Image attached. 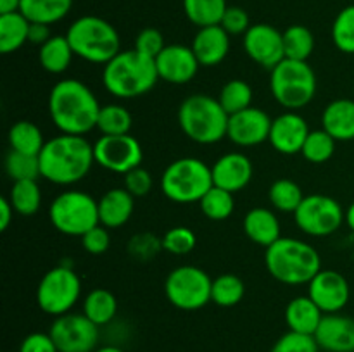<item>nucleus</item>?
<instances>
[{
	"label": "nucleus",
	"instance_id": "obj_1",
	"mask_svg": "<svg viewBox=\"0 0 354 352\" xmlns=\"http://www.w3.org/2000/svg\"><path fill=\"white\" fill-rule=\"evenodd\" d=\"M100 104L95 93L76 78L61 79L48 93V114L61 133L83 135L97 128Z\"/></svg>",
	"mask_w": 354,
	"mask_h": 352
},
{
	"label": "nucleus",
	"instance_id": "obj_2",
	"mask_svg": "<svg viewBox=\"0 0 354 352\" xmlns=\"http://www.w3.org/2000/svg\"><path fill=\"white\" fill-rule=\"evenodd\" d=\"M41 178L55 185H75L92 169L93 145L85 137L61 133L45 141L40 155Z\"/></svg>",
	"mask_w": 354,
	"mask_h": 352
},
{
	"label": "nucleus",
	"instance_id": "obj_3",
	"mask_svg": "<svg viewBox=\"0 0 354 352\" xmlns=\"http://www.w3.org/2000/svg\"><path fill=\"white\" fill-rule=\"evenodd\" d=\"M159 81L154 59L138 50H121L102 69V85L118 99H137Z\"/></svg>",
	"mask_w": 354,
	"mask_h": 352
},
{
	"label": "nucleus",
	"instance_id": "obj_4",
	"mask_svg": "<svg viewBox=\"0 0 354 352\" xmlns=\"http://www.w3.org/2000/svg\"><path fill=\"white\" fill-rule=\"evenodd\" d=\"M266 269L283 285L310 283L322 271V257L313 245L299 238L282 237L266 247Z\"/></svg>",
	"mask_w": 354,
	"mask_h": 352
},
{
	"label": "nucleus",
	"instance_id": "obj_5",
	"mask_svg": "<svg viewBox=\"0 0 354 352\" xmlns=\"http://www.w3.org/2000/svg\"><path fill=\"white\" fill-rule=\"evenodd\" d=\"M228 117L220 100L206 93H194L178 107L180 128L190 140L201 145L223 140L227 137Z\"/></svg>",
	"mask_w": 354,
	"mask_h": 352
},
{
	"label": "nucleus",
	"instance_id": "obj_6",
	"mask_svg": "<svg viewBox=\"0 0 354 352\" xmlns=\"http://www.w3.org/2000/svg\"><path fill=\"white\" fill-rule=\"evenodd\" d=\"M66 38L76 57L92 64L106 66L121 52L118 30L99 16H83L73 21Z\"/></svg>",
	"mask_w": 354,
	"mask_h": 352
},
{
	"label": "nucleus",
	"instance_id": "obj_7",
	"mask_svg": "<svg viewBox=\"0 0 354 352\" xmlns=\"http://www.w3.org/2000/svg\"><path fill=\"white\" fill-rule=\"evenodd\" d=\"M317 75L308 61L283 59L270 71V90L277 102L287 110H299L317 93Z\"/></svg>",
	"mask_w": 354,
	"mask_h": 352
},
{
	"label": "nucleus",
	"instance_id": "obj_8",
	"mask_svg": "<svg viewBox=\"0 0 354 352\" xmlns=\"http://www.w3.org/2000/svg\"><path fill=\"white\" fill-rule=\"evenodd\" d=\"M213 186L211 168L197 157L176 159L161 175V192L176 204L199 202Z\"/></svg>",
	"mask_w": 354,
	"mask_h": 352
},
{
	"label": "nucleus",
	"instance_id": "obj_9",
	"mask_svg": "<svg viewBox=\"0 0 354 352\" xmlns=\"http://www.w3.org/2000/svg\"><path fill=\"white\" fill-rule=\"evenodd\" d=\"M48 219L62 235L82 238L86 231L100 224L99 202L90 193L68 190L52 200Z\"/></svg>",
	"mask_w": 354,
	"mask_h": 352
},
{
	"label": "nucleus",
	"instance_id": "obj_10",
	"mask_svg": "<svg viewBox=\"0 0 354 352\" xmlns=\"http://www.w3.org/2000/svg\"><path fill=\"white\" fill-rule=\"evenodd\" d=\"M82 295V280L75 269L59 264L41 276L37 289V304L48 316L71 313Z\"/></svg>",
	"mask_w": 354,
	"mask_h": 352
},
{
	"label": "nucleus",
	"instance_id": "obj_11",
	"mask_svg": "<svg viewBox=\"0 0 354 352\" xmlns=\"http://www.w3.org/2000/svg\"><path fill=\"white\" fill-rule=\"evenodd\" d=\"M213 280L197 266H178L166 276L165 293L169 302L182 311L203 309L211 302Z\"/></svg>",
	"mask_w": 354,
	"mask_h": 352
},
{
	"label": "nucleus",
	"instance_id": "obj_12",
	"mask_svg": "<svg viewBox=\"0 0 354 352\" xmlns=\"http://www.w3.org/2000/svg\"><path fill=\"white\" fill-rule=\"evenodd\" d=\"M297 228L310 237H328L335 233L346 221L341 204L328 195H306L294 213Z\"/></svg>",
	"mask_w": 354,
	"mask_h": 352
},
{
	"label": "nucleus",
	"instance_id": "obj_13",
	"mask_svg": "<svg viewBox=\"0 0 354 352\" xmlns=\"http://www.w3.org/2000/svg\"><path fill=\"white\" fill-rule=\"evenodd\" d=\"M48 333L59 352H95L99 349V326L83 313L57 316Z\"/></svg>",
	"mask_w": 354,
	"mask_h": 352
},
{
	"label": "nucleus",
	"instance_id": "obj_14",
	"mask_svg": "<svg viewBox=\"0 0 354 352\" xmlns=\"http://www.w3.org/2000/svg\"><path fill=\"white\" fill-rule=\"evenodd\" d=\"M93 157L100 168L107 171L127 175L138 168L144 159L140 141L128 135H102L93 144Z\"/></svg>",
	"mask_w": 354,
	"mask_h": 352
},
{
	"label": "nucleus",
	"instance_id": "obj_15",
	"mask_svg": "<svg viewBox=\"0 0 354 352\" xmlns=\"http://www.w3.org/2000/svg\"><path fill=\"white\" fill-rule=\"evenodd\" d=\"M308 297L324 311V314L341 313L351 299V285L342 273L322 269L308 283Z\"/></svg>",
	"mask_w": 354,
	"mask_h": 352
},
{
	"label": "nucleus",
	"instance_id": "obj_16",
	"mask_svg": "<svg viewBox=\"0 0 354 352\" xmlns=\"http://www.w3.org/2000/svg\"><path fill=\"white\" fill-rule=\"evenodd\" d=\"M244 50L256 64L272 71L286 59L283 50V33L266 23L252 24L244 35Z\"/></svg>",
	"mask_w": 354,
	"mask_h": 352
},
{
	"label": "nucleus",
	"instance_id": "obj_17",
	"mask_svg": "<svg viewBox=\"0 0 354 352\" xmlns=\"http://www.w3.org/2000/svg\"><path fill=\"white\" fill-rule=\"evenodd\" d=\"M272 121L265 110L251 106L228 117L227 138L239 147H254L268 141Z\"/></svg>",
	"mask_w": 354,
	"mask_h": 352
},
{
	"label": "nucleus",
	"instance_id": "obj_18",
	"mask_svg": "<svg viewBox=\"0 0 354 352\" xmlns=\"http://www.w3.org/2000/svg\"><path fill=\"white\" fill-rule=\"evenodd\" d=\"M159 79L171 85H185L196 78L201 64L192 47L187 45H166L165 50L154 59Z\"/></svg>",
	"mask_w": 354,
	"mask_h": 352
},
{
	"label": "nucleus",
	"instance_id": "obj_19",
	"mask_svg": "<svg viewBox=\"0 0 354 352\" xmlns=\"http://www.w3.org/2000/svg\"><path fill=\"white\" fill-rule=\"evenodd\" d=\"M310 131L306 119L301 114L296 110H287L272 121L268 141L277 152L283 155L301 154Z\"/></svg>",
	"mask_w": 354,
	"mask_h": 352
},
{
	"label": "nucleus",
	"instance_id": "obj_20",
	"mask_svg": "<svg viewBox=\"0 0 354 352\" xmlns=\"http://www.w3.org/2000/svg\"><path fill=\"white\" fill-rule=\"evenodd\" d=\"M214 186L237 193L244 190L252 179V162L242 152H228L216 159L211 166Z\"/></svg>",
	"mask_w": 354,
	"mask_h": 352
},
{
	"label": "nucleus",
	"instance_id": "obj_21",
	"mask_svg": "<svg viewBox=\"0 0 354 352\" xmlns=\"http://www.w3.org/2000/svg\"><path fill=\"white\" fill-rule=\"evenodd\" d=\"M320 351L354 352V320L342 314H325L315 331Z\"/></svg>",
	"mask_w": 354,
	"mask_h": 352
},
{
	"label": "nucleus",
	"instance_id": "obj_22",
	"mask_svg": "<svg viewBox=\"0 0 354 352\" xmlns=\"http://www.w3.org/2000/svg\"><path fill=\"white\" fill-rule=\"evenodd\" d=\"M190 47L201 66L214 68L221 64L230 52V35L221 28V24L199 28Z\"/></svg>",
	"mask_w": 354,
	"mask_h": 352
},
{
	"label": "nucleus",
	"instance_id": "obj_23",
	"mask_svg": "<svg viewBox=\"0 0 354 352\" xmlns=\"http://www.w3.org/2000/svg\"><path fill=\"white\" fill-rule=\"evenodd\" d=\"M242 228H244V233L249 240L265 248L275 244L279 238H282L279 217L273 211L266 209V207H254V209L249 211L244 216Z\"/></svg>",
	"mask_w": 354,
	"mask_h": 352
},
{
	"label": "nucleus",
	"instance_id": "obj_24",
	"mask_svg": "<svg viewBox=\"0 0 354 352\" xmlns=\"http://www.w3.org/2000/svg\"><path fill=\"white\" fill-rule=\"evenodd\" d=\"M322 124L335 141L354 140V100L335 99L327 104L322 114Z\"/></svg>",
	"mask_w": 354,
	"mask_h": 352
},
{
	"label": "nucleus",
	"instance_id": "obj_25",
	"mask_svg": "<svg viewBox=\"0 0 354 352\" xmlns=\"http://www.w3.org/2000/svg\"><path fill=\"white\" fill-rule=\"evenodd\" d=\"M135 197L127 188H111L99 199V219L106 228H120L130 221Z\"/></svg>",
	"mask_w": 354,
	"mask_h": 352
},
{
	"label": "nucleus",
	"instance_id": "obj_26",
	"mask_svg": "<svg viewBox=\"0 0 354 352\" xmlns=\"http://www.w3.org/2000/svg\"><path fill=\"white\" fill-rule=\"evenodd\" d=\"M283 316H286V324L290 331L315 335L325 314L310 297L299 295L287 304Z\"/></svg>",
	"mask_w": 354,
	"mask_h": 352
},
{
	"label": "nucleus",
	"instance_id": "obj_27",
	"mask_svg": "<svg viewBox=\"0 0 354 352\" xmlns=\"http://www.w3.org/2000/svg\"><path fill=\"white\" fill-rule=\"evenodd\" d=\"M73 7V0H21L19 12L30 23L54 24L64 19Z\"/></svg>",
	"mask_w": 354,
	"mask_h": 352
},
{
	"label": "nucleus",
	"instance_id": "obj_28",
	"mask_svg": "<svg viewBox=\"0 0 354 352\" xmlns=\"http://www.w3.org/2000/svg\"><path fill=\"white\" fill-rule=\"evenodd\" d=\"M75 52H73L71 45H69L66 35H52L50 40L45 41L38 52V61H40L41 68L52 75H61L66 69L71 66Z\"/></svg>",
	"mask_w": 354,
	"mask_h": 352
},
{
	"label": "nucleus",
	"instance_id": "obj_29",
	"mask_svg": "<svg viewBox=\"0 0 354 352\" xmlns=\"http://www.w3.org/2000/svg\"><path fill=\"white\" fill-rule=\"evenodd\" d=\"M30 21L17 10L10 14H0V52L3 55L19 50L28 41Z\"/></svg>",
	"mask_w": 354,
	"mask_h": 352
},
{
	"label": "nucleus",
	"instance_id": "obj_30",
	"mask_svg": "<svg viewBox=\"0 0 354 352\" xmlns=\"http://www.w3.org/2000/svg\"><path fill=\"white\" fill-rule=\"evenodd\" d=\"M118 300L107 289H93L83 300V314L97 326L111 323L116 317Z\"/></svg>",
	"mask_w": 354,
	"mask_h": 352
},
{
	"label": "nucleus",
	"instance_id": "obj_31",
	"mask_svg": "<svg viewBox=\"0 0 354 352\" xmlns=\"http://www.w3.org/2000/svg\"><path fill=\"white\" fill-rule=\"evenodd\" d=\"M7 138H9L10 150L28 155H40L45 141H47L44 138V133H41L40 128L26 119H21L17 123H14L10 126Z\"/></svg>",
	"mask_w": 354,
	"mask_h": 352
},
{
	"label": "nucleus",
	"instance_id": "obj_32",
	"mask_svg": "<svg viewBox=\"0 0 354 352\" xmlns=\"http://www.w3.org/2000/svg\"><path fill=\"white\" fill-rule=\"evenodd\" d=\"M227 9V0H183L187 19L197 28L220 24Z\"/></svg>",
	"mask_w": 354,
	"mask_h": 352
},
{
	"label": "nucleus",
	"instance_id": "obj_33",
	"mask_svg": "<svg viewBox=\"0 0 354 352\" xmlns=\"http://www.w3.org/2000/svg\"><path fill=\"white\" fill-rule=\"evenodd\" d=\"M7 199L12 204L14 211L21 216H33L41 204V190L37 179H21L14 182Z\"/></svg>",
	"mask_w": 354,
	"mask_h": 352
},
{
	"label": "nucleus",
	"instance_id": "obj_34",
	"mask_svg": "<svg viewBox=\"0 0 354 352\" xmlns=\"http://www.w3.org/2000/svg\"><path fill=\"white\" fill-rule=\"evenodd\" d=\"M283 50L286 59L308 61L315 50V37L303 24H292L283 31Z\"/></svg>",
	"mask_w": 354,
	"mask_h": 352
},
{
	"label": "nucleus",
	"instance_id": "obj_35",
	"mask_svg": "<svg viewBox=\"0 0 354 352\" xmlns=\"http://www.w3.org/2000/svg\"><path fill=\"white\" fill-rule=\"evenodd\" d=\"M270 204L280 213H296L304 199L301 186L292 179H277L272 183L268 190Z\"/></svg>",
	"mask_w": 354,
	"mask_h": 352
},
{
	"label": "nucleus",
	"instance_id": "obj_36",
	"mask_svg": "<svg viewBox=\"0 0 354 352\" xmlns=\"http://www.w3.org/2000/svg\"><path fill=\"white\" fill-rule=\"evenodd\" d=\"M245 286L239 276L225 273L213 280L211 286V302L220 307H234L244 299Z\"/></svg>",
	"mask_w": 354,
	"mask_h": 352
},
{
	"label": "nucleus",
	"instance_id": "obj_37",
	"mask_svg": "<svg viewBox=\"0 0 354 352\" xmlns=\"http://www.w3.org/2000/svg\"><path fill=\"white\" fill-rule=\"evenodd\" d=\"M131 114L120 104H107L100 107L97 130L102 135H128L131 130Z\"/></svg>",
	"mask_w": 354,
	"mask_h": 352
},
{
	"label": "nucleus",
	"instance_id": "obj_38",
	"mask_svg": "<svg viewBox=\"0 0 354 352\" xmlns=\"http://www.w3.org/2000/svg\"><path fill=\"white\" fill-rule=\"evenodd\" d=\"M218 100H220L221 107L227 110L228 116H232V114L241 113V110L251 107L252 88L244 79H230V81L221 86Z\"/></svg>",
	"mask_w": 354,
	"mask_h": 352
},
{
	"label": "nucleus",
	"instance_id": "obj_39",
	"mask_svg": "<svg viewBox=\"0 0 354 352\" xmlns=\"http://www.w3.org/2000/svg\"><path fill=\"white\" fill-rule=\"evenodd\" d=\"M201 211L211 221H225L232 216L235 209L234 193L228 190L213 186L203 199L199 200Z\"/></svg>",
	"mask_w": 354,
	"mask_h": 352
},
{
	"label": "nucleus",
	"instance_id": "obj_40",
	"mask_svg": "<svg viewBox=\"0 0 354 352\" xmlns=\"http://www.w3.org/2000/svg\"><path fill=\"white\" fill-rule=\"evenodd\" d=\"M335 152V140L322 128V130H311L308 135L304 147L301 154L304 159L313 164H324L334 155Z\"/></svg>",
	"mask_w": 354,
	"mask_h": 352
},
{
	"label": "nucleus",
	"instance_id": "obj_41",
	"mask_svg": "<svg viewBox=\"0 0 354 352\" xmlns=\"http://www.w3.org/2000/svg\"><path fill=\"white\" fill-rule=\"evenodd\" d=\"M6 171L12 182L38 179L41 176L38 155H28L14 150H10L6 157Z\"/></svg>",
	"mask_w": 354,
	"mask_h": 352
},
{
	"label": "nucleus",
	"instance_id": "obj_42",
	"mask_svg": "<svg viewBox=\"0 0 354 352\" xmlns=\"http://www.w3.org/2000/svg\"><path fill=\"white\" fill-rule=\"evenodd\" d=\"M332 40L344 54H354V6H348L335 16L332 24Z\"/></svg>",
	"mask_w": 354,
	"mask_h": 352
},
{
	"label": "nucleus",
	"instance_id": "obj_43",
	"mask_svg": "<svg viewBox=\"0 0 354 352\" xmlns=\"http://www.w3.org/2000/svg\"><path fill=\"white\" fill-rule=\"evenodd\" d=\"M197 244V237L190 228L175 226L165 233L161 238V245L166 252L175 255H185L194 251Z\"/></svg>",
	"mask_w": 354,
	"mask_h": 352
},
{
	"label": "nucleus",
	"instance_id": "obj_44",
	"mask_svg": "<svg viewBox=\"0 0 354 352\" xmlns=\"http://www.w3.org/2000/svg\"><path fill=\"white\" fill-rule=\"evenodd\" d=\"M270 352H320V347H318L313 335H304L289 330L273 344Z\"/></svg>",
	"mask_w": 354,
	"mask_h": 352
},
{
	"label": "nucleus",
	"instance_id": "obj_45",
	"mask_svg": "<svg viewBox=\"0 0 354 352\" xmlns=\"http://www.w3.org/2000/svg\"><path fill=\"white\" fill-rule=\"evenodd\" d=\"M165 37L159 30L156 28H145L135 38V50L140 54L147 55V57L156 59L162 50H165Z\"/></svg>",
	"mask_w": 354,
	"mask_h": 352
},
{
	"label": "nucleus",
	"instance_id": "obj_46",
	"mask_svg": "<svg viewBox=\"0 0 354 352\" xmlns=\"http://www.w3.org/2000/svg\"><path fill=\"white\" fill-rule=\"evenodd\" d=\"M220 24L230 37L232 35H242L244 37L245 31L252 26L251 19H249V14L242 7L235 6H228Z\"/></svg>",
	"mask_w": 354,
	"mask_h": 352
},
{
	"label": "nucleus",
	"instance_id": "obj_47",
	"mask_svg": "<svg viewBox=\"0 0 354 352\" xmlns=\"http://www.w3.org/2000/svg\"><path fill=\"white\" fill-rule=\"evenodd\" d=\"M159 248H162L161 240H158L156 237L149 233L135 235L130 240V245H128V251L133 255L135 259H140V261H149V259L154 257L159 252Z\"/></svg>",
	"mask_w": 354,
	"mask_h": 352
},
{
	"label": "nucleus",
	"instance_id": "obj_48",
	"mask_svg": "<svg viewBox=\"0 0 354 352\" xmlns=\"http://www.w3.org/2000/svg\"><path fill=\"white\" fill-rule=\"evenodd\" d=\"M82 245L88 254H93V255L104 254L111 245L109 228H106L104 224H97V226H93L92 230H88L82 237Z\"/></svg>",
	"mask_w": 354,
	"mask_h": 352
},
{
	"label": "nucleus",
	"instance_id": "obj_49",
	"mask_svg": "<svg viewBox=\"0 0 354 352\" xmlns=\"http://www.w3.org/2000/svg\"><path fill=\"white\" fill-rule=\"evenodd\" d=\"M124 188L133 197H144L152 190V176L145 168L131 169L124 175Z\"/></svg>",
	"mask_w": 354,
	"mask_h": 352
},
{
	"label": "nucleus",
	"instance_id": "obj_50",
	"mask_svg": "<svg viewBox=\"0 0 354 352\" xmlns=\"http://www.w3.org/2000/svg\"><path fill=\"white\" fill-rule=\"evenodd\" d=\"M19 352H59L55 347V342L52 340L50 333H35L26 335L19 345Z\"/></svg>",
	"mask_w": 354,
	"mask_h": 352
},
{
	"label": "nucleus",
	"instance_id": "obj_51",
	"mask_svg": "<svg viewBox=\"0 0 354 352\" xmlns=\"http://www.w3.org/2000/svg\"><path fill=\"white\" fill-rule=\"evenodd\" d=\"M50 26L48 24H41V23H31L30 24V33H28V41L33 45H41L45 43L47 40H50Z\"/></svg>",
	"mask_w": 354,
	"mask_h": 352
},
{
	"label": "nucleus",
	"instance_id": "obj_52",
	"mask_svg": "<svg viewBox=\"0 0 354 352\" xmlns=\"http://www.w3.org/2000/svg\"><path fill=\"white\" fill-rule=\"evenodd\" d=\"M14 213H16V211H14L10 200L6 199V197H2V199H0V231H6L7 228L10 226Z\"/></svg>",
	"mask_w": 354,
	"mask_h": 352
},
{
	"label": "nucleus",
	"instance_id": "obj_53",
	"mask_svg": "<svg viewBox=\"0 0 354 352\" xmlns=\"http://www.w3.org/2000/svg\"><path fill=\"white\" fill-rule=\"evenodd\" d=\"M21 7V0H0V14L17 12Z\"/></svg>",
	"mask_w": 354,
	"mask_h": 352
},
{
	"label": "nucleus",
	"instance_id": "obj_54",
	"mask_svg": "<svg viewBox=\"0 0 354 352\" xmlns=\"http://www.w3.org/2000/svg\"><path fill=\"white\" fill-rule=\"evenodd\" d=\"M346 224H348L349 230L354 233V202L348 207V211H346Z\"/></svg>",
	"mask_w": 354,
	"mask_h": 352
},
{
	"label": "nucleus",
	"instance_id": "obj_55",
	"mask_svg": "<svg viewBox=\"0 0 354 352\" xmlns=\"http://www.w3.org/2000/svg\"><path fill=\"white\" fill-rule=\"evenodd\" d=\"M95 352H124L121 347H116V345H104V347H99Z\"/></svg>",
	"mask_w": 354,
	"mask_h": 352
},
{
	"label": "nucleus",
	"instance_id": "obj_56",
	"mask_svg": "<svg viewBox=\"0 0 354 352\" xmlns=\"http://www.w3.org/2000/svg\"><path fill=\"white\" fill-rule=\"evenodd\" d=\"M353 261H354V248H353Z\"/></svg>",
	"mask_w": 354,
	"mask_h": 352
},
{
	"label": "nucleus",
	"instance_id": "obj_57",
	"mask_svg": "<svg viewBox=\"0 0 354 352\" xmlns=\"http://www.w3.org/2000/svg\"><path fill=\"white\" fill-rule=\"evenodd\" d=\"M353 90H354V83H353Z\"/></svg>",
	"mask_w": 354,
	"mask_h": 352
}]
</instances>
